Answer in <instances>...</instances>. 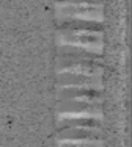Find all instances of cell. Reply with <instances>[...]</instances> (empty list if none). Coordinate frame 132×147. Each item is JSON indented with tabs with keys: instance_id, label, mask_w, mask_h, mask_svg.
Instances as JSON below:
<instances>
[{
	"instance_id": "cell-5",
	"label": "cell",
	"mask_w": 132,
	"mask_h": 147,
	"mask_svg": "<svg viewBox=\"0 0 132 147\" xmlns=\"http://www.w3.org/2000/svg\"><path fill=\"white\" fill-rule=\"evenodd\" d=\"M60 147H102L99 139H61Z\"/></svg>"
},
{
	"instance_id": "cell-2",
	"label": "cell",
	"mask_w": 132,
	"mask_h": 147,
	"mask_svg": "<svg viewBox=\"0 0 132 147\" xmlns=\"http://www.w3.org/2000/svg\"><path fill=\"white\" fill-rule=\"evenodd\" d=\"M58 83L61 88H86V89H101V77L80 75V74H68L60 72Z\"/></svg>"
},
{
	"instance_id": "cell-6",
	"label": "cell",
	"mask_w": 132,
	"mask_h": 147,
	"mask_svg": "<svg viewBox=\"0 0 132 147\" xmlns=\"http://www.w3.org/2000/svg\"><path fill=\"white\" fill-rule=\"evenodd\" d=\"M60 3H85V5L102 6V0H58Z\"/></svg>"
},
{
	"instance_id": "cell-4",
	"label": "cell",
	"mask_w": 132,
	"mask_h": 147,
	"mask_svg": "<svg viewBox=\"0 0 132 147\" xmlns=\"http://www.w3.org/2000/svg\"><path fill=\"white\" fill-rule=\"evenodd\" d=\"M63 127H99L101 119L96 117H65L60 122Z\"/></svg>"
},
{
	"instance_id": "cell-3",
	"label": "cell",
	"mask_w": 132,
	"mask_h": 147,
	"mask_svg": "<svg viewBox=\"0 0 132 147\" xmlns=\"http://www.w3.org/2000/svg\"><path fill=\"white\" fill-rule=\"evenodd\" d=\"M99 127H66L60 131L61 139H99Z\"/></svg>"
},
{
	"instance_id": "cell-1",
	"label": "cell",
	"mask_w": 132,
	"mask_h": 147,
	"mask_svg": "<svg viewBox=\"0 0 132 147\" xmlns=\"http://www.w3.org/2000/svg\"><path fill=\"white\" fill-rule=\"evenodd\" d=\"M60 17L65 19H83V20H102V6L85 5V3H60Z\"/></svg>"
}]
</instances>
